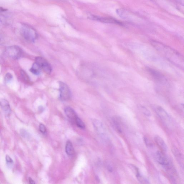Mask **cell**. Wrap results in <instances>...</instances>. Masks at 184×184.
Here are the masks:
<instances>
[{
    "mask_svg": "<svg viewBox=\"0 0 184 184\" xmlns=\"http://www.w3.org/2000/svg\"><path fill=\"white\" fill-rule=\"evenodd\" d=\"M150 43L169 62L183 68L184 58L178 51L157 41L152 40Z\"/></svg>",
    "mask_w": 184,
    "mask_h": 184,
    "instance_id": "obj_1",
    "label": "cell"
},
{
    "mask_svg": "<svg viewBox=\"0 0 184 184\" xmlns=\"http://www.w3.org/2000/svg\"><path fill=\"white\" fill-rule=\"evenodd\" d=\"M21 33L24 39L31 42H34L38 38V34L35 29L26 24L22 25Z\"/></svg>",
    "mask_w": 184,
    "mask_h": 184,
    "instance_id": "obj_2",
    "label": "cell"
},
{
    "mask_svg": "<svg viewBox=\"0 0 184 184\" xmlns=\"http://www.w3.org/2000/svg\"><path fill=\"white\" fill-rule=\"evenodd\" d=\"M13 16L10 12L6 9L0 10V23L5 26L10 25L13 21Z\"/></svg>",
    "mask_w": 184,
    "mask_h": 184,
    "instance_id": "obj_3",
    "label": "cell"
},
{
    "mask_svg": "<svg viewBox=\"0 0 184 184\" xmlns=\"http://www.w3.org/2000/svg\"><path fill=\"white\" fill-rule=\"evenodd\" d=\"M60 98L62 101H67L71 97V93L68 86L62 82H59Z\"/></svg>",
    "mask_w": 184,
    "mask_h": 184,
    "instance_id": "obj_4",
    "label": "cell"
},
{
    "mask_svg": "<svg viewBox=\"0 0 184 184\" xmlns=\"http://www.w3.org/2000/svg\"><path fill=\"white\" fill-rule=\"evenodd\" d=\"M6 55L14 59H18L23 55V51L19 46L13 45L8 46L5 49Z\"/></svg>",
    "mask_w": 184,
    "mask_h": 184,
    "instance_id": "obj_5",
    "label": "cell"
},
{
    "mask_svg": "<svg viewBox=\"0 0 184 184\" xmlns=\"http://www.w3.org/2000/svg\"><path fill=\"white\" fill-rule=\"evenodd\" d=\"M155 111L164 123L165 124L166 126H170L171 124V118L168 113L162 107L160 106L157 107L155 108Z\"/></svg>",
    "mask_w": 184,
    "mask_h": 184,
    "instance_id": "obj_6",
    "label": "cell"
},
{
    "mask_svg": "<svg viewBox=\"0 0 184 184\" xmlns=\"http://www.w3.org/2000/svg\"><path fill=\"white\" fill-rule=\"evenodd\" d=\"M35 63L46 73L48 74H51L52 70V67L50 64L45 58L41 56H38L35 58Z\"/></svg>",
    "mask_w": 184,
    "mask_h": 184,
    "instance_id": "obj_7",
    "label": "cell"
},
{
    "mask_svg": "<svg viewBox=\"0 0 184 184\" xmlns=\"http://www.w3.org/2000/svg\"><path fill=\"white\" fill-rule=\"evenodd\" d=\"M93 125L97 133L101 136L103 139H107L108 136H107L106 130L103 124L101 122L98 120H95L93 121Z\"/></svg>",
    "mask_w": 184,
    "mask_h": 184,
    "instance_id": "obj_8",
    "label": "cell"
},
{
    "mask_svg": "<svg viewBox=\"0 0 184 184\" xmlns=\"http://www.w3.org/2000/svg\"><path fill=\"white\" fill-rule=\"evenodd\" d=\"M90 18L94 19V20L102 22L103 23L113 24L122 25V23L121 22L112 18H103V17L92 16L90 17Z\"/></svg>",
    "mask_w": 184,
    "mask_h": 184,
    "instance_id": "obj_9",
    "label": "cell"
},
{
    "mask_svg": "<svg viewBox=\"0 0 184 184\" xmlns=\"http://www.w3.org/2000/svg\"><path fill=\"white\" fill-rule=\"evenodd\" d=\"M146 70L155 79L161 82H164L165 81V78L158 71L149 67H146Z\"/></svg>",
    "mask_w": 184,
    "mask_h": 184,
    "instance_id": "obj_10",
    "label": "cell"
},
{
    "mask_svg": "<svg viewBox=\"0 0 184 184\" xmlns=\"http://www.w3.org/2000/svg\"><path fill=\"white\" fill-rule=\"evenodd\" d=\"M156 158L158 163L164 167L167 166L171 163L166 155L160 151L156 152Z\"/></svg>",
    "mask_w": 184,
    "mask_h": 184,
    "instance_id": "obj_11",
    "label": "cell"
},
{
    "mask_svg": "<svg viewBox=\"0 0 184 184\" xmlns=\"http://www.w3.org/2000/svg\"><path fill=\"white\" fill-rule=\"evenodd\" d=\"M0 106L6 116H9L10 115L11 109L9 103L7 100L5 99L0 100Z\"/></svg>",
    "mask_w": 184,
    "mask_h": 184,
    "instance_id": "obj_12",
    "label": "cell"
},
{
    "mask_svg": "<svg viewBox=\"0 0 184 184\" xmlns=\"http://www.w3.org/2000/svg\"><path fill=\"white\" fill-rule=\"evenodd\" d=\"M65 112L66 116L68 118L75 122L77 116L75 110L71 108L67 107L65 109Z\"/></svg>",
    "mask_w": 184,
    "mask_h": 184,
    "instance_id": "obj_13",
    "label": "cell"
},
{
    "mask_svg": "<svg viewBox=\"0 0 184 184\" xmlns=\"http://www.w3.org/2000/svg\"><path fill=\"white\" fill-rule=\"evenodd\" d=\"M154 140L158 146L164 151H166L167 150V146L165 142L160 137L156 136L154 137Z\"/></svg>",
    "mask_w": 184,
    "mask_h": 184,
    "instance_id": "obj_14",
    "label": "cell"
},
{
    "mask_svg": "<svg viewBox=\"0 0 184 184\" xmlns=\"http://www.w3.org/2000/svg\"><path fill=\"white\" fill-rule=\"evenodd\" d=\"M66 151L69 156H72L74 154V148L71 141H67L66 146Z\"/></svg>",
    "mask_w": 184,
    "mask_h": 184,
    "instance_id": "obj_15",
    "label": "cell"
},
{
    "mask_svg": "<svg viewBox=\"0 0 184 184\" xmlns=\"http://www.w3.org/2000/svg\"><path fill=\"white\" fill-rule=\"evenodd\" d=\"M112 123L115 129L118 133L121 134L122 132V129L121 125L120 122L116 118H113L112 119Z\"/></svg>",
    "mask_w": 184,
    "mask_h": 184,
    "instance_id": "obj_16",
    "label": "cell"
},
{
    "mask_svg": "<svg viewBox=\"0 0 184 184\" xmlns=\"http://www.w3.org/2000/svg\"><path fill=\"white\" fill-rule=\"evenodd\" d=\"M41 70L39 66L35 62L33 65L32 67L31 68L30 71L33 74L38 75L40 74Z\"/></svg>",
    "mask_w": 184,
    "mask_h": 184,
    "instance_id": "obj_17",
    "label": "cell"
},
{
    "mask_svg": "<svg viewBox=\"0 0 184 184\" xmlns=\"http://www.w3.org/2000/svg\"><path fill=\"white\" fill-rule=\"evenodd\" d=\"M139 108L140 111L145 116L149 117L151 116L150 112L145 107L140 105L139 106Z\"/></svg>",
    "mask_w": 184,
    "mask_h": 184,
    "instance_id": "obj_18",
    "label": "cell"
},
{
    "mask_svg": "<svg viewBox=\"0 0 184 184\" xmlns=\"http://www.w3.org/2000/svg\"><path fill=\"white\" fill-rule=\"evenodd\" d=\"M75 122L77 126L80 127V128L84 129L85 128V126L84 123L78 117L76 119Z\"/></svg>",
    "mask_w": 184,
    "mask_h": 184,
    "instance_id": "obj_19",
    "label": "cell"
},
{
    "mask_svg": "<svg viewBox=\"0 0 184 184\" xmlns=\"http://www.w3.org/2000/svg\"><path fill=\"white\" fill-rule=\"evenodd\" d=\"M136 178L137 180L139 181V182L143 184H149L150 182L148 179L144 177L143 176L140 175L138 176H137Z\"/></svg>",
    "mask_w": 184,
    "mask_h": 184,
    "instance_id": "obj_20",
    "label": "cell"
},
{
    "mask_svg": "<svg viewBox=\"0 0 184 184\" xmlns=\"http://www.w3.org/2000/svg\"><path fill=\"white\" fill-rule=\"evenodd\" d=\"M130 167L132 171H133L134 172L135 174L136 177H137V176L140 175L139 172V168L137 167L134 165H132V164L130 165Z\"/></svg>",
    "mask_w": 184,
    "mask_h": 184,
    "instance_id": "obj_21",
    "label": "cell"
},
{
    "mask_svg": "<svg viewBox=\"0 0 184 184\" xmlns=\"http://www.w3.org/2000/svg\"><path fill=\"white\" fill-rule=\"evenodd\" d=\"M13 76H12L11 73H7L5 76V82L7 83L10 82L12 80V78H13Z\"/></svg>",
    "mask_w": 184,
    "mask_h": 184,
    "instance_id": "obj_22",
    "label": "cell"
},
{
    "mask_svg": "<svg viewBox=\"0 0 184 184\" xmlns=\"http://www.w3.org/2000/svg\"><path fill=\"white\" fill-rule=\"evenodd\" d=\"M6 160L7 165H8L9 166H11L13 165V160L9 155H6Z\"/></svg>",
    "mask_w": 184,
    "mask_h": 184,
    "instance_id": "obj_23",
    "label": "cell"
},
{
    "mask_svg": "<svg viewBox=\"0 0 184 184\" xmlns=\"http://www.w3.org/2000/svg\"><path fill=\"white\" fill-rule=\"evenodd\" d=\"M20 133L21 136L24 138H29L30 135H29L28 132H27L26 130L24 129H22L20 131Z\"/></svg>",
    "mask_w": 184,
    "mask_h": 184,
    "instance_id": "obj_24",
    "label": "cell"
},
{
    "mask_svg": "<svg viewBox=\"0 0 184 184\" xmlns=\"http://www.w3.org/2000/svg\"><path fill=\"white\" fill-rule=\"evenodd\" d=\"M39 130L43 134H45L46 131V129L45 126L43 124H40L39 125Z\"/></svg>",
    "mask_w": 184,
    "mask_h": 184,
    "instance_id": "obj_25",
    "label": "cell"
},
{
    "mask_svg": "<svg viewBox=\"0 0 184 184\" xmlns=\"http://www.w3.org/2000/svg\"><path fill=\"white\" fill-rule=\"evenodd\" d=\"M144 141L147 146L150 147L153 146V144L151 143L150 141H149V139L147 137H144Z\"/></svg>",
    "mask_w": 184,
    "mask_h": 184,
    "instance_id": "obj_26",
    "label": "cell"
},
{
    "mask_svg": "<svg viewBox=\"0 0 184 184\" xmlns=\"http://www.w3.org/2000/svg\"><path fill=\"white\" fill-rule=\"evenodd\" d=\"M21 73L22 76L23 77L24 80H25L26 81H29V78L28 76L24 70H21Z\"/></svg>",
    "mask_w": 184,
    "mask_h": 184,
    "instance_id": "obj_27",
    "label": "cell"
},
{
    "mask_svg": "<svg viewBox=\"0 0 184 184\" xmlns=\"http://www.w3.org/2000/svg\"><path fill=\"white\" fill-rule=\"evenodd\" d=\"M107 170L110 172H112L113 171V168L111 164L110 163L107 164Z\"/></svg>",
    "mask_w": 184,
    "mask_h": 184,
    "instance_id": "obj_28",
    "label": "cell"
},
{
    "mask_svg": "<svg viewBox=\"0 0 184 184\" xmlns=\"http://www.w3.org/2000/svg\"><path fill=\"white\" fill-rule=\"evenodd\" d=\"M4 42V39L2 35H0V45L3 44Z\"/></svg>",
    "mask_w": 184,
    "mask_h": 184,
    "instance_id": "obj_29",
    "label": "cell"
},
{
    "mask_svg": "<svg viewBox=\"0 0 184 184\" xmlns=\"http://www.w3.org/2000/svg\"><path fill=\"white\" fill-rule=\"evenodd\" d=\"M29 182H30V184H34L35 183V181H34L31 178L29 177Z\"/></svg>",
    "mask_w": 184,
    "mask_h": 184,
    "instance_id": "obj_30",
    "label": "cell"
},
{
    "mask_svg": "<svg viewBox=\"0 0 184 184\" xmlns=\"http://www.w3.org/2000/svg\"><path fill=\"white\" fill-rule=\"evenodd\" d=\"M176 2H178V3H180L181 5H182L183 6L184 5V0H175Z\"/></svg>",
    "mask_w": 184,
    "mask_h": 184,
    "instance_id": "obj_31",
    "label": "cell"
},
{
    "mask_svg": "<svg viewBox=\"0 0 184 184\" xmlns=\"http://www.w3.org/2000/svg\"><path fill=\"white\" fill-rule=\"evenodd\" d=\"M2 8V7H0V10Z\"/></svg>",
    "mask_w": 184,
    "mask_h": 184,
    "instance_id": "obj_32",
    "label": "cell"
}]
</instances>
